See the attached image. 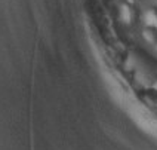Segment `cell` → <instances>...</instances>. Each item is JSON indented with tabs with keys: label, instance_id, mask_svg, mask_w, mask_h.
<instances>
[{
	"label": "cell",
	"instance_id": "1",
	"mask_svg": "<svg viewBox=\"0 0 157 150\" xmlns=\"http://www.w3.org/2000/svg\"><path fill=\"white\" fill-rule=\"evenodd\" d=\"M119 17H120V19H122L124 24H132L133 22V18H135L132 5L123 3L122 6H120V9H119Z\"/></svg>",
	"mask_w": 157,
	"mask_h": 150
},
{
	"label": "cell",
	"instance_id": "2",
	"mask_svg": "<svg viewBox=\"0 0 157 150\" xmlns=\"http://www.w3.org/2000/svg\"><path fill=\"white\" fill-rule=\"evenodd\" d=\"M142 18H144L145 27H151V28H156L157 30V9H154V8L145 9Z\"/></svg>",
	"mask_w": 157,
	"mask_h": 150
},
{
	"label": "cell",
	"instance_id": "3",
	"mask_svg": "<svg viewBox=\"0 0 157 150\" xmlns=\"http://www.w3.org/2000/svg\"><path fill=\"white\" fill-rule=\"evenodd\" d=\"M142 37L148 42V43H156L157 42V30L151 27H145L142 30Z\"/></svg>",
	"mask_w": 157,
	"mask_h": 150
},
{
	"label": "cell",
	"instance_id": "4",
	"mask_svg": "<svg viewBox=\"0 0 157 150\" xmlns=\"http://www.w3.org/2000/svg\"><path fill=\"white\" fill-rule=\"evenodd\" d=\"M153 88H154V91H156V92H157V82H156V83H154V85H153Z\"/></svg>",
	"mask_w": 157,
	"mask_h": 150
}]
</instances>
